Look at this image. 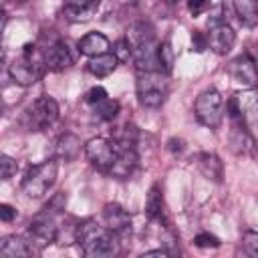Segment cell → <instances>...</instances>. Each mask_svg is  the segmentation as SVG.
Returning a JSON list of instances; mask_svg holds the SVG:
<instances>
[{"label":"cell","mask_w":258,"mask_h":258,"mask_svg":"<svg viewBox=\"0 0 258 258\" xmlns=\"http://www.w3.org/2000/svg\"><path fill=\"white\" fill-rule=\"evenodd\" d=\"M208 46H210L208 44V36L204 32H200V30H194V34H191V50L204 52Z\"/></svg>","instance_id":"cell-29"},{"label":"cell","mask_w":258,"mask_h":258,"mask_svg":"<svg viewBox=\"0 0 258 258\" xmlns=\"http://www.w3.org/2000/svg\"><path fill=\"white\" fill-rule=\"evenodd\" d=\"M14 218H16V210L12 206H8V204H0V220L2 222H10Z\"/></svg>","instance_id":"cell-31"},{"label":"cell","mask_w":258,"mask_h":258,"mask_svg":"<svg viewBox=\"0 0 258 258\" xmlns=\"http://www.w3.org/2000/svg\"><path fill=\"white\" fill-rule=\"evenodd\" d=\"M254 60H256V64H258V42H256V58H254Z\"/></svg>","instance_id":"cell-33"},{"label":"cell","mask_w":258,"mask_h":258,"mask_svg":"<svg viewBox=\"0 0 258 258\" xmlns=\"http://www.w3.org/2000/svg\"><path fill=\"white\" fill-rule=\"evenodd\" d=\"M103 218L109 230H113L117 236L127 234L131 230V216L125 208H121L119 204H107L103 210Z\"/></svg>","instance_id":"cell-13"},{"label":"cell","mask_w":258,"mask_h":258,"mask_svg":"<svg viewBox=\"0 0 258 258\" xmlns=\"http://www.w3.org/2000/svg\"><path fill=\"white\" fill-rule=\"evenodd\" d=\"M34 52H36L34 44H24L22 46V54L18 58H14L12 64L8 67V75L16 85L28 87V85H34L40 79L44 60H38L34 56Z\"/></svg>","instance_id":"cell-4"},{"label":"cell","mask_w":258,"mask_h":258,"mask_svg":"<svg viewBox=\"0 0 258 258\" xmlns=\"http://www.w3.org/2000/svg\"><path fill=\"white\" fill-rule=\"evenodd\" d=\"M58 238V226L54 222V214L52 210L44 208L42 214H38L36 218L30 220L28 224V240L42 246H48L50 242H54Z\"/></svg>","instance_id":"cell-8"},{"label":"cell","mask_w":258,"mask_h":258,"mask_svg":"<svg viewBox=\"0 0 258 258\" xmlns=\"http://www.w3.org/2000/svg\"><path fill=\"white\" fill-rule=\"evenodd\" d=\"M109 48H111L109 38L101 32H89L79 40V52L89 58L97 56V54H105V52H109Z\"/></svg>","instance_id":"cell-16"},{"label":"cell","mask_w":258,"mask_h":258,"mask_svg":"<svg viewBox=\"0 0 258 258\" xmlns=\"http://www.w3.org/2000/svg\"><path fill=\"white\" fill-rule=\"evenodd\" d=\"M58 119V105L52 97L48 95H42L38 97L28 109H26V115H24V121H26V127L30 131H44L48 129L54 121Z\"/></svg>","instance_id":"cell-6"},{"label":"cell","mask_w":258,"mask_h":258,"mask_svg":"<svg viewBox=\"0 0 258 258\" xmlns=\"http://www.w3.org/2000/svg\"><path fill=\"white\" fill-rule=\"evenodd\" d=\"M85 155L91 161V165H95L101 171H111V167L117 161L119 155V143L105 139V137H93L87 141L85 145Z\"/></svg>","instance_id":"cell-7"},{"label":"cell","mask_w":258,"mask_h":258,"mask_svg":"<svg viewBox=\"0 0 258 258\" xmlns=\"http://www.w3.org/2000/svg\"><path fill=\"white\" fill-rule=\"evenodd\" d=\"M137 99L147 109H157L165 103V97L169 93V83L165 73L159 71H143L137 77Z\"/></svg>","instance_id":"cell-2"},{"label":"cell","mask_w":258,"mask_h":258,"mask_svg":"<svg viewBox=\"0 0 258 258\" xmlns=\"http://www.w3.org/2000/svg\"><path fill=\"white\" fill-rule=\"evenodd\" d=\"M230 149L236 155H246L254 149V139L250 135V129L242 121H232V131H230Z\"/></svg>","instance_id":"cell-14"},{"label":"cell","mask_w":258,"mask_h":258,"mask_svg":"<svg viewBox=\"0 0 258 258\" xmlns=\"http://www.w3.org/2000/svg\"><path fill=\"white\" fill-rule=\"evenodd\" d=\"M194 111H196V119L202 125L216 129L224 119V99L216 89H208L200 93V97L196 99Z\"/></svg>","instance_id":"cell-5"},{"label":"cell","mask_w":258,"mask_h":258,"mask_svg":"<svg viewBox=\"0 0 258 258\" xmlns=\"http://www.w3.org/2000/svg\"><path fill=\"white\" fill-rule=\"evenodd\" d=\"M198 169L202 171V175L206 179L222 181L224 165H222V161H220L218 155H214V153H200L198 155Z\"/></svg>","instance_id":"cell-17"},{"label":"cell","mask_w":258,"mask_h":258,"mask_svg":"<svg viewBox=\"0 0 258 258\" xmlns=\"http://www.w3.org/2000/svg\"><path fill=\"white\" fill-rule=\"evenodd\" d=\"M93 111H95V117L101 119V121H111L117 117L119 113V103L113 101V99H105L97 105H93Z\"/></svg>","instance_id":"cell-22"},{"label":"cell","mask_w":258,"mask_h":258,"mask_svg":"<svg viewBox=\"0 0 258 258\" xmlns=\"http://www.w3.org/2000/svg\"><path fill=\"white\" fill-rule=\"evenodd\" d=\"M210 6V0H187V10L194 14V16H200L208 10Z\"/></svg>","instance_id":"cell-30"},{"label":"cell","mask_w":258,"mask_h":258,"mask_svg":"<svg viewBox=\"0 0 258 258\" xmlns=\"http://www.w3.org/2000/svg\"><path fill=\"white\" fill-rule=\"evenodd\" d=\"M0 173H2V179H10L14 173H16V169H18V165H16V161L10 157V155H0Z\"/></svg>","instance_id":"cell-26"},{"label":"cell","mask_w":258,"mask_h":258,"mask_svg":"<svg viewBox=\"0 0 258 258\" xmlns=\"http://www.w3.org/2000/svg\"><path fill=\"white\" fill-rule=\"evenodd\" d=\"M167 2H169V4H175V2H177V0H167Z\"/></svg>","instance_id":"cell-35"},{"label":"cell","mask_w":258,"mask_h":258,"mask_svg":"<svg viewBox=\"0 0 258 258\" xmlns=\"http://www.w3.org/2000/svg\"><path fill=\"white\" fill-rule=\"evenodd\" d=\"M194 244H196L198 248H218V246H220V240H218L216 236L208 234V232H202V234H198V236L194 238Z\"/></svg>","instance_id":"cell-27"},{"label":"cell","mask_w":258,"mask_h":258,"mask_svg":"<svg viewBox=\"0 0 258 258\" xmlns=\"http://www.w3.org/2000/svg\"><path fill=\"white\" fill-rule=\"evenodd\" d=\"M81 151V141L73 133H64L56 143V155L64 161H73Z\"/></svg>","instance_id":"cell-20"},{"label":"cell","mask_w":258,"mask_h":258,"mask_svg":"<svg viewBox=\"0 0 258 258\" xmlns=\"http://www.w3.org/2000/svg\"><path fill=\"white\" fill-rule=\"evenodd\" d=\"M228 73L232 77V81L244 89H254L258 83V64L250 54H240L236 56L230 67Z\"/></svg>","instance_id":"cell-9"},{"label":"cell","mask_w":258,"mask_h":258,"mask_svg":"<svg viewBox=\"0 0 258 258\" xmlns=\"http://www.w3.org/2000/svg\"><path fill=\"white\" fill-rule=\"evenodd\" d=\"M149 256H167V250H149V252H143L141 258H149Z\"/></svg>","instance_id":"cell-32"},{"label":"cell","mask_w":258,"mask_h":258,"mask_svg":"<svg viewBox=\"0 0 258 258\" xmlns=\"http://www.w3.org/2000/svg\"><path fill=\"white\" fill-rule=\"evenodd\" d=\"M159 62H161V71L163 73H169L171 62H173V52H171V48H169L167 42H161L159 44Z\"/></svg>","instance_id":"cell-25"},{"label":"cell","mask_w":258,"mask_h":258,"mask_svg":"<svg viewBox=\"0 0 258 258\" xmlns=\"http://www.w3.org/2000/svg\"><path fill=\"white\" fill-rule=\"evenodd\" d=\"M105 99H107V91H105L103 87H93V89H89L87 95H85V101H87L89 105H97V103H101V101H105Z\"/></svg>","instance_id":"cell-28"},{"label":"cell","mask_w":258,"mask_h":258,"mask_svg":"<svg viewBox=\"0 0 258 258\" xmlns=\"http://www.w3.org/2000/svg\"><path fill=\"white\" fill-rule=\"evenodd\" d=\"M32 254V242L24 236H4L0 240V256L4 258H24Z\"/></svg>","instance_id":"cell-15"},{"label":"cell","mask_w":258,"mask_h":258,"mask_svg":"<svg viewBox=\"0 0 258 258\" xmlns=\"http://www.w3.org/2000/svg\"><path fill=\"white\" fill-rule=\"evenodd\" d=\"M119 58L115 56V52H105V54H97L91 56L87 62V71L95 77H107L117 69Z\"/></svg>","instance_id":"cell-18"},{"label":"cell","mask_w":258,"mask_h":258,"mask_svg":"<svg viewBox=\"0 0 258 258\" xmlns=\"http://www.w3.org/2000/svg\"><path fill=\"white\" fill-rule=\"evenodd\" d=\"M234 10L242 26L254 28L258 24V0H234Z\"/></svg>","instance_id":"cell-19"},{"label":"cell","mask_w":258,"mask_h":258,"mask_svg":"<svg viewBox=\"0 0 258 258\" xmlns=\"http://www.w3.org/2000/svg\"><path fill=\"white\" fill-rule=\"evenodd\" d=\"M10 2H16V4H20V2H26V0H10Z\"/></svg>","instance_id":"cell-34"},{"label":"cell","mask_w":258,"mask_h":258,"mask_svg":"<svg viewBox=\"0 0 258 258\" xmlns=\"http://www.w3.org/2000/svg\"><path fill=\"white\" fill-rule=\"evenodd\" d=\"M101 0H64L62 16L69 22H87L99 10Z\"/></svg>","instance_id":"cell-11"},{"label":"cell","mask_w":258,"mask_h":258,"mask_svg":"<svg viewBox=\"0 0 258 258\" xmlns=\"http://www.w3.org/2000/svg\"><path fill=\"white\" fill-rule=\"evenodd\" d=\"M44 67L50 71H62L67 67H71L73 62V54L69 50V44L64 40H54L46 46L44 54H42Z\"/></svg>","instance_id":"cell-12"},{"label":"cell","mask_w":258,"mask_h":258,"mask_svg":"<svg viewBox=\"0 0 258 258\" xmlns=\"http://www.w3.org/2000/svg\"><path fill=\"white\" fill-rule=\"evenodd\" d=\"M242 244H244V250L248 256L258 258V232H244Z\"/></svg>","instance_id":"cell-24"},{"label":"cell","mask_w":258,"mask_h":258,"mask_svg":"<svg viewBox=\"0 0 258 258\" xmlns=\"http://www.w3.org/2000/svg\"><path fill=\"white\" fill-rule=\"evenodd\" d=\"M77 242L81 244V250L89 258H109L119 252L117 234L109 230L107 226L97 224L95 220H87L77 226Z\"/></svg>","instance_id":"cell-1"},{"label":"cell","mask_w":258,"mask_h":258,"mask_svg":"<svg viewBox=\"0 0 258 258\" xmlns=\"http://www.w3.org/2000/svg\"><path fill=\"white\" fill-rule=\"evenodd\" d=\"M145 214L149 220H161L163 216V198L159 191V185H151L147 200H145Z\"/></svg>","instance_id":"cell-21"},{"label":"cell","mask_w":258,"mask_h":258,"mask_svg":"<svg viewBox=\"0 0 258 258\" xmlns=\"http://www.w3.org/2000/svg\"><path fill=\"white\" fill-rule=\"evenodd\" d=\"M236 42V32L232 30V26L228 22H220L210 26V34H208V44L216 54H226L232 50Z\"/></svg>","instance_id":"cell-10"},{"label":"cell","mask_w":258,"mask_h":258,"mask_svg":"<svg viewBox=\"0 0 258 258\" xmlns=\"http://www.w3.org/2000/svg\"><path fill=\"white\" fill-rule=\"evenodd\" d=\"M56 171H58L56 159H46V161L30 167L22 179V191L34 200L42 198L56 181Z\"/></svg>","instance_id":"cell-3"},{"label":"cell","mask_w":258,"mask_h":258,"mask_svg":"<svg viewBox=\"0 0 258 258\" xmlns=\"http://www.w3.org/2000/svg\"><path fill=\"white\" fill-rule=\"evenodd\" d=\"M113 52H115V56H117L119 60H123V62L129 60V58H133V48H131L129 38H121V40H117Z\"/></svg>","instance_id":"cell-23"}]
</instances>
